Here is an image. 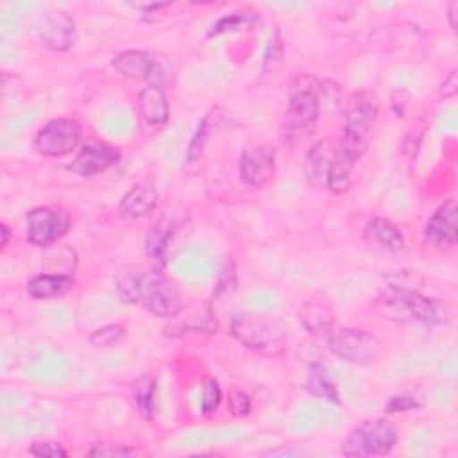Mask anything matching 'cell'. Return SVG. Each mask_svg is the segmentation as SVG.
I'll use <instances>...</instances> for the list:
<instances>
[{
	"instance_id": "obj_5",
	"label": "cell",
	"mask_w": 458,
	"mask_h": 458,
	"mask_svg": "<svg viewBox=\"0 0 458 458\" xmlns=\"http://www.w3.org/2000/svg\"><path fill=\"white\" fill-rule=\"evenodd\" d=\"M377 114L379 98L372 89L351 93L344 106V127L338 140L358 157H361L369 148Z\"/></svg>"
},
{
	"instance_id": "obj_36",
	"label": "cell",
	"mask_w": 458,
	"mask_h": 458,
	"mask_svg": "<svg viewBox=\"0 0 458 458\" xmlns=\"http://www.w3.org/2000/svg\"><path fill=\"white\" fill-rule=\"evenodd\" d=\"M9 242H11V229L5 222H0V252H5Z\"/></svg>"
},
{
	"instance_id": "obj_1",
	"label": "cell",
	"mask_w": 458,
	"mask_h": 458,
	"mask_svg": "<svg viewBox=\"0 0 458 458\" xmlns=\"http://www.w3.org/2000/svg\"><path fill=\"white\" fill-rule=\"evenodd\" d=\"M116 292L123 302L138 304L159 318H174L184 310L177 284L163 268L134 265L116 277Z\"/></svg>"
},
{
	"instance_id": "obj_17",
	"label": "cell",
	"mask_w": 458,
	"mask_h": 458,
	"mask_svg": "<svg viewBox=\"0 0 458 458\" xmlns=\"http://www.w3.org/2000/svg\"><path fill=\"white\" fill-rule=\"evenodd\" d=\"M140 120L148 129H161L170 118V104L163 86L145 84L138 93Z\"/></svg>"
},
{
	"instance_id": "obj_21",
	"label": "cell",
	"mask_w": 458,
	"mask_h": 458,
	"mask_svg": "<svg viewBox=\"0 0 458 458\" xmlns=\"http://www.w3.org/2000/svg\"><path fill=\"white\" fill-rule=\"evenodd\" d=\"M299 320L310 335L322 340L336 326L333 311L320 301L306 302L299 311Z\"/></svg>"
},
{
	"instance_id": "obj_27",
	"label": "cell",
	"mask_w": 458,
	"mask_h": 458,
	"mask_svg": "<svg viewBox=\"0 0 458 458\" xmlns=\"http://www.w3.org/2000/svg\"><path fill=\"white\" fill-rule=\"evenodd\" d=\"M238 284V274H236V265L233 259H227L225 265L220 270L218 281L213 290V299H225L236 290Z\"/></svg>"
},
{
	"instance_id": "obj_34",
	"label": "cell",
	"mask_w": 458,
	"mask_h": 458,
	"mask_svg": "<svg viewBox=\"0 0 458 458\" xmlns=\"http://www.w3.org/2000/svg\"><path fill=\"white\" fill-rule=\"evenodd\" d=\"M410 100H411V95H410L408 89L397 88V89L392 91V95H390V107H392V111H394V114H395L397 118L404 116Z\"/></svg>"
},
{
	"instance_id": "obj_24",
	"label": "cell",
	"mask_w": 458,
	"mask_h": 458,
	"mask_svg": "<svg viewBox=\"0 0 458 458\" xmlns=\"http://www.w3.org/2000/svg\"><path fill=\"white\" fill-rule=\"evenodd\" d=\"M136 406L147 420H152L157 410V383L152 377H141L134 390Z\"/></svg>"
},
{
	"instance_id": "obj_2",
	"label": "cell",
	"mask_w": 458,
	"mask_h": 458,
	"mask_svg": "<svg viewBox=\"0 0 458 458\" xmlns=\"http://www.w3.org/2000/svg\"><path fill=\"white\" fill-rule=\"evenodd\" d=\"M376 304L381 317L394 322H411L435 327L449 320V308L445 302L422 295L420 292L403 284H388L383 288Z\"/></svg>"
},
{
	"instance_id": "obj_6",
	"label": "cell",
	"mask_w": 458,
	"mask_h": 458,
	"mask_svg": "<svg viewBox=\"0 0 458 458\" xmlns=\"http://www.w3.org/2000/svg\"><path fill=\"white\" fill-rule=\"evenodd\" d=\"M399 433L392 420L379 417L369 419L352 428L340 444L345 458H374L385 456L397 445Z\"/></svg>"
},
{
	"instance_id": "obj_11",
	"label": "cell",
	"mask_w": 458,
	"mask_h": 458,
	"mask_svg": "<svg viewBox=\"0 0 458 458\" xmlns=\"http://www.w3.org/2000/svg\"><path fill=\"white\" fill-rule=\"evenodd\" d=\"M120 159H122V154L114 145L107 141L89 140L81 147V150L66 165V168L72 174L81 177H95L116 166Z\"/></svg>"
},
{
	"instance_id": "obj_25",
	"label": "cell",
	"mask_w": 458,
	"mask_h": 458,
	"mask_svg": "<svg viewBox=\"0 0 458 458\" xmlns=\"http://www.w3.org/2000/svg\"><path fill=\"white\" fill-rule=\"evenodd\" d=\"M284 57V43L281 38V32L276 29L270 34V39L265 47V54H263V63H261V70L263 73H274Z\"/></svg>"
},
{
	"instance_id": "obj_22",
	"label": "cell",
	"mask_w": 458,
	"mask_h": 458,
	"mask_svg": "<svg viewBox=\"0 0 458 458\" xmlns=\"http://www.w3.org/2000/svg\"><path fill=\"white\" fill-rule=\"evenodd\" d=\"M304 388L315 397H320L331 404H340V392L320 365H313L310 369L308 377L304 381Z\"/></svg>"
},
{
	"instance_id": "obj_31",
	"label": "cell",
	"mask_w": 458,
	"mask_h": 458,
	"mask_svg": "<svg viewBox=\"0 0 458 458\" xmlns=\"http://www.w3.org/2000/svg\"><path fill=\"white\" fill-rule=\"evenodd\" d=\"M29 453L32 456H48V458H66L68 451L54 440H36L29 445Z\"/></svg>"
},
{
	"instance_id": "obj_23",
	"label": "cell",
	"mask_w": 458,
	"mask_h": 458,
	"mask_svg": "<svg viewBox=\"0 0 458 458\" xmlns=\"http://www.w3.org/2000/svg\"><path fill=\"white\" fill-rule=\"evenodd\" d=\"M259 21V16L254 13V11H249V9H240V11H233L229 14H224L222 18H218L208 30V38H216L220 34H225V32H233V30H238L242 27H247V25H252V23H258Z\"/></svg>"
},
{
	"instance_id": "obj_26",
	"label": "cell",
	"mask_w": 458,
	"mask_h": 458,
	"mask_svg": "<svg viewBox=\"0 0 458 458\" xmlns=\"http://www.w3.org/2000/svg\"><path fill=\"white\" fill-rule=\"evenodd\" d=\"M222 403V388L218 381L211 376L202 379V392H200V413L209 417L213 415Z\"/></svg>"
},
{
	"instance_id": "obj_15",
	"label": "cell",
	"mask_w": 458,
	"mask_h": 458,
	"mask_svg": "<svg viewBox=\"0 0 458 458\" xmlns=\"http://www.w3.org/2000/svg\"><path fill=\"white\" fill-rule=\"evenodd\" d=\"M177 227V220L170 215H161L148 225L145 236V254L152 267L165 268Z\"/></svg>"
},
{
	"instance_id": "obj_10",
	"label": "cell",
	"mask_w": 458,
	"mask_h": 458,
	"mask_svg": "<svg viewBox=\"0 0 458 458\" xmlns=\"http://www.w3.org/2000/svg\"><path fill=\"white\" fill-rule=\"evenodd\" d=\"M82 138V125L72 116H57L43 123L34 136V150L45 157L72 154Z\"/></svg>"
},
{
	"instance_id": "obj_4",
	"label": "cell",
	"mask_w": 458,
	"mask_h": 458,
	"mask_svg": "<svg viewBox=\"0 0 458 458\" xmlns=\"http://www.w3.org/2000/svg\"><path fill=\"white\" fill-rule=\"evenodd\" d=\"M229 331L243 347L267 358L281 354L288 340L286 329L279 320L254 311L234 313Z\"/></svg>"
},
{
	"instance_id": "obj_33",
	"label": "cell",
	"mask_w": 458,
	"mask_h": 458,
	"mask_svg": "<svg viewBox=\"0 0 458 458\" xmlns=\"http://www.w3.org/2000/svg\"><path fill=\"white\" fill-rule=\"evenodd\" d=\"M89 456H134L138 454V451L131 445H93L88 451Z\"/></svg>"
},
{
	"instance_id": "obj_30",
	"label": "cell",
	"mask_w": 458,
	"mask_h": 458,
	"mask_svg": "<svg viewBox=\"0 0 458 458\" xmlns=\"http://www.w3.org/2000/svg\"><path fill=\"white\" fill-rule=\"evenodd\" d=\"M227 408L231 411L233 417H247L252 410V401H250V395L243 390H238V388H233L227 395Z\"/></svg>"
},
{
	"instance_id": "obj_9",
	"label": "cell",
	"mask_w": 458,
	"mask_h": 458,
	"mask_svg": "<svg viewBox=\"0 0 458 458\" xmlns=\"http://www.w3.org/2000/svg\"><path fill=\"white\" fill-rule=\"evenodd\" d=\"M25 240L34 247H50L72 229V215L61 206H38L25 215Z\"/></svg>"
},
{
	"instance_id": "obj_16",
	"label": "cell",
	"mask_w": 458,
	"mask_h": 458,
	"mask_svg": "<svg viewBox=\"0 0 458 458\" xmlns=\"http://www.w3.org/2000/svg\"><path fill=\"white\" fill-rule=\"evenodd\" d=\"M159 202V191L152 179L132 184L118 202V215L127 220H138L150 215Z\"/></svg>"
},
{
	"instance_id": "obj_32",
	"label": "cell",
	"mask_w": 458,
	"mask_h": 458,
	"mask_svg": "<svg viewBox=\"0 0 458 458\" xmlns=\"http://www.w3.org/2000/svg\"><path fill=\"white\" fill-rule=\"evenodd\" d=\"M415 408H420V403H419V399L415 395H411V394H397V395H392L386 401L383 411L386 415H390V413L410 411V410H415Z\"/></svg>"
},
{
	"instance_id": "obj_7",
	"label": "cell",
	"mask_w": 458,
	"mask_h": 458,
	"mask_svg": "<svg viewBox=\"0 0 458 458\" xmlns=\"http://www.w3.org/2000/svg\"><path fill=\"white\" fill-rule=\"evenodd\" d=\"M326 347L345 363L365 367L377 360L383 344L377 335L361 327H333L324 336Z\"/></svg>"
},
{
	"instance_id": "obj_29",
	"label": "cell",
	"mask_w": 458,
	"mask_h": 458,
	"mask_svg": "<svg viewBox=\"0 0 458 458\" xmlns=\"http://www.w3.org/2000/svg\"><path fill=\"white\" fill-rule=\"evenodd\" d=\"M209 118L211 114L208 113L197 125V131L193 132L191 140H190V145H188V150H186V161H195L200 157L202 154V148L208 141V136H209Z\"/></svg>"
},
{
	"instance_id": "obj_12",
	"label": "cell",
	"mask_w": 458,
	"mask_h": 458,
	"mask_svg": "<svg viewBox=\"0 0 458 458\" xmlns=\"http://www.w3.org/2000/svg\"><path fill=\"white\" fill-rule=\"evenodd\" d=\"M240 179L252 188L267 186L276 174V148L270 143L249 145L242 150L238 165Z\"/></svg>"
},
{
	"instance_id": "obj_14",
	"label": "cell",
	"mask_w": 458,
	"mask_h": 458,
	"mask_svg": "<svg viewBox=\"0 0 458 458\" xmlns=\"http://www.w3.org/2000/svg\"><path fill=\"white\" fill-rule=\"evenodd\" d=\"M38 36L54 52H66L75 43V21L64 11H50L41 16Z\"/></svg>"
},
{
	"instance_id": "obj_13",
	"label": "cell",
	"mask_w": 458,
	"mask_h": 458,
	"mask_svg": "<svg viewBox=\"0 0 458 458\" xmlns=\"http://www.w3.org/2000/svg\"><path fill=\"white\" fill-rule=\"evenodd\" d=\"M424 240L437 249H451L458 242V209L454 199L444 200L424 225Z\"/></svg>"
},
{
	"instance_id": "obj_8",
	"label": "cell",
	"mask_w": 458,
	"mask_h": 458,
	"mask_svg": "<svg viewBox=\"0 0 458 458\" xmlns=\"http://www.w3.org/2000/svg\"><path fill=\"white\" fill-rule=\"evenodd\" d=\"M111 66L123 77L132 81H141L145 84H157L165 86L174 72L172 61L168 55L152 50L131 48L120 52L113 61Z\"/></svg>"
},
{
	"instance_id": "obj_28",
	"label": "cell",
	"mask_w": 458,
	"mask_h": 458,
	"mask_svg": "<svg viewBox=\"0 0 458 458\" xmlns=\"http://www.w3.org/2000/svg\"><path fill=\"white\" fill-rule=\"evenodd\" d=\"M125 335V329L122 324H107L98 329H95L89 335V345L93 347H111L116 345Z\"/></svg>"
},
{
	"instance_id": "obj_19",
	"label": "cell",
	"mask_w": 458,
	"mask_h": 458,
	"mask_svg": "<svg viewBox=\"0 0 458 458\" xmlns=\"http://www.w3.org/2000/svg\"><path fill=\"white\" fill-rule=\"evenodd\" d=\"M73 286H75V279L70 274H61V272L36 274L25 284L27 293L39 301L64 297L73 290Z\"/></svg>"
},
{
	"instance_id": "obj_37",
	"label": "cell",
	"mask_w": 458,
	"mask_h": 458,
	"mask_svg": "<svg viewBox=\"0 0 458 458\" xmlns=\"http://www.w3.org/2000/svg\"><path fill=\"white\" fill-rule=\"evenodd\" d=\"M456 9H458V2H451L447 5V21L453 30L456 29Z\"/></svg>"
},
{
	"instance_id": "obj_20",
	"label": "cell",
	"mask_w": 458,
	"mask_h": 458,
	"mask_svg": "<svg viewBox=\"0 0 458 458\" xmlns=\"http://www.w3.org/2000/svg\"><path fill=\"white\" fill-rule=\"evenodd\" d=\"M365 233L372 242H376L379 247L390 252H399L404 249V234L399 229V225L390 218L372 216L365 225Z\"/></svg>"
},
{
	"instance_id": "obj_35",
	"label": "cell",
	"mask_w": 458,
	"mask_h": 458,
	"mask_svg": "<svg viewBox=\"0 0 458 458\" xmlns=\"http://www.w3.org/2000/svg\"><path fill=\"white\" fill-rule=\"evenodd\" d=\"M458 93V72L456 68H453L447 77H444V82L440 84V97L447 98H454Z\"/></svg>"
},
{
	"instance_id": "obj_3",
	"label": "cell",
	"mask_w": 458,
	"mask_h": 458,
	"mask_svg": "<svg viewBox=\"0 0 458 458\" xmlns=\"http://www.w3.org/2000/svg\"><path fill=\"white\" fill-rule=\"evenodd\" d=\"M320 113V81L310 73L295 75L288 91V107L281 125V138L290 143L304 140L315 131Z\"/></svg>"
},
{
	"instance_id": "obj_18",
	"label": "cell",
	"mask_w": 458,
	"mask_h": 458,
	"mask_svg": "<svg viewBox=\"0 0 458 458\" xmlns=\"http://www.w3.org/2000/svg\"><path fill=\"white\" fill-rule=\"evenodd\" d=\"M333 156H335V143L329 140H318L315 141L304 161V174L306 179L317 186V188H326L333 166Z\"/></svg>"
}]
</instances>
